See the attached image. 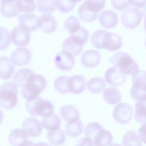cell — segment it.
Returning <instances> with one entry per match:
<instances>
[{"label":"cell","mask_w":146,"mask_h":146,"mask_svg":"<svg viewBox=\"0 0 146 146\" xmlns=\"http://www.w3.org/2000/svg\"><path fill=\"white\" fill-rule=\"evenodd\" d=\"M130 0H111V5L117 10H123L130 5Z\"/></svg>","instance_id":"43"},{"label":"cell","mask_w":146,"mask_h":146,"mask_svg":"<svg viewBox=\"0 0 146 146\" xmlns=\"http://www.w3.org/2000/svg\"><path fill=\"white\" fill-rule=\"evenodd\" d=\"M110 62L125 75H133L139 70L137 64L127 53L118 52L110 58Z\"/></svg>","instance_id":"3"},{"label":"cell","mask_w":146,"mask_h":146,"mask_svg":"<svg viewBox=\"0 0 146 146\" xmlns=\"http://www.w3.org/2000/svg\"><path fill=\"white\" fill-rule=\"evenodd\" d=\"M47 137L48 141L54 145H60L64 143L66 137L64 131L60 128L48 129Z\"/></svg>","instance_id":"25"},{"label":"cell","mask_w":146,"mask_h":146,"mask_svg":"<svg viewBox=\"0 0 146 146\" xmlns=\"http://www.w3.org/2000/svg\"><path fill=\"white\" fill-rule=\"evenodd\" d=\"M83 125L79 120L69 121L66 125L65 131L66 133L70 137H76L79 136L83 132Z\"/></svg>","instance_id":"27"},{"label":"cell","mask_w":146,"mask_h":146,"mask_svg":"<svg viewBox=\"0 0 146 146\" xmlns=\"http://www.w3.org/2000/svg\"><path fill=\"white\" fill-rule=\"evenodd\" d=\"M130 3L135 7L143 8L145 6L146 0H130Z\"/></svg>","instance_id":"45"},{"label":"cell","mask_w":146,"mask_h":146,"mask_svg":"<svg viewBox=\"0 0 146 146\" xmlns=\"http://www.w3.org/2000/svg\"><path fill=\"white\" fill-rule=\"evenodd\" d=\"M70 35L75 37L84 44L88 40L89 36L88 31L84 27L80 26L76 32L70 34Z\"/></svg>","instance_id":"42"},{"label":"cell","mask_w":146,"mask_h":146,"mask_svg":"<svg viewBox=\"0 0 146 146\" xmlns=\"http://www.w3.org/2000/svg\"><path fill=\"white\" fill-rule=\"evenodd\" d=\"M22 129L30 137H37L42 131L41 123L33 117H27L23 121Z\"/></svg>","instance_id":"11"},{"label":"cell","mask_w":146,"mask_h":146,"mask_svg":"<svg viewBox=\"0 0 146 146\" xmlns=\"http://www.w3.org/2000/svg\"><path fill=\"white\" fill-rule=\"evenodd\" d=\"M46 85V80L42 75L33 73L22 86V95L26 100L34 99L44 90Z\"/></svg>","instance_id":"2"},{"label":"cell","mask_w":146,"mask_h":146,"mask_svg":"<svg viewBox=\"0 0 146 146\" xmlns=\"http://www.w3.org/2000/svg\"><path fill=\"white\" fill-rule=\"evenodd\" d=\"M54 62L59 69L63 71H69L74 66L75 59L72 54L63 50L56 54Z\"/></svg>","instance_id":"9"},{"label":"cell","mask_w":146,"mask_h":146,"mask_svg":"<svg viewBox=\"0 0 146 146\" xmlns=\"http://www.w3.org/2000/svg\"><path fill=\"white\" fill-rule=\"evenodd\" d=\"M102 128H103V126L98 123L93 122L89 123L85 128V136L90 138L92 140V139L94 138L96 133Z\"/></svg>","instance_id":"40"},{"label":"cell","mask_w":146,"mask_h":146,"mask_svg":"<svg viewBox=\"0 0 146 146\" xmlns=\"http://www.w3.org/2000/svg\"><path fill=\"white\" fill-rule=\"evenodd\" d=\"M135 119L138 123H145V100L137 101L135 105Z\"/></svg>","instance_id":"29"},{"label":"cell","mask_w":146,"mask_h":146,"mask_svg":"<svg viewBox=\"0 0 146 146\" xmlns=\"http://www.w3.org/2000/svg\"><path fill=\"white\" fill-rule=\"evenodd\" d=\"M139 132V139L141 141L145 143V123H143V124L140 127L138 130Z\"/></svg>","instance_id":"44"},{"label":"cell","mask_w":146,"mask_h":146,"mask_svg":"<svg viewBox=\"0 0 146 146\" xmlns=\"http://www.w3.org/2000/svg\"><path fill=\"white\" fill-rule=\"evenodd\" d=\"M64 27L70 34H72L76 32L80 27L79 21L76 17L70 16L65 20Z\"/></svg>","instance_id":"37"},{"label":"cell","mask_w":146,"mask_h":146,"mask_svg":"<svg viewBox=\"0 0 146 146\" xmlns=\"http://www.w3.org/2000/svg\"><path fill=\"white\" fill-rule=\"evenodd\" d=\"M18 5L20 11L26 13L33 12L36 7L34 1L29 0H18Z\"/></svg>","instance_id":"39"},{"label":"cell","mask_w":146,"mask_h":146,"mask_svg":"<svg viewBox=\"0 0 146 146\" xmlns=\"http://www.w3.org/2000/svg\"><path fill=\"white\" fill-rule=\"evenodd\" d=\"M78 145H93V141L92 139L89 137H85L80 140L77 143Z\"/></svg>","instance_id":"46"},{"label":"cell","mask_w":146,"mask_h":146,"mask_svg":"<svg viewBox=\"0 0 146 146\" xmlns=\"http://www.w3.org/2000/svg\"><path fill=\"white\" fill-rule=\"evenodd\" d=\"M34 72L28 68H22L18 70L14 75L13 79L19 86H22L29 76Z\"/></svg>","instance_id":"32"},{"label":"cell","mask_w":146,"mask_h":146,"mask_svg":"<svg viewBox=\"0 0 146 146\" xmlns=\"http://www.w3.org/2000/svg\"><path fill=\"white\" fill-rule=\"evenodd\" d=\"M38 27L44 33H51L56 30L57 23L52 16L44 14L39 18Z\"/></svg>","instance_id":"21"},{"label":"cell","mask_w":146,"mask_h":146,"mask_svg":"<svg viewBox=\"0 0 146 146\" xmlns=\"http://www.w3.org/2000/svg\"><path fill=\"white\" fill-rule=\"evenodd\" d=\"M13 43L18 46H25L29 44L30 40L29 32L20 26L14 27L11 34Z\"/></svg>","instance_id":"12"},{"label":"cell","mask_w":146,"mask_h":146,"mask_svg":"<svg viewBox=\"0 0 146 146\" xmlns=\"http://www.w3.org/2000/svg\"><path fill=\"white\" fill-rule=\"evenodd\" d=\"M38 8L40 13L51 14L55 9V0H38Z\"/></svg>","instance_id":"34"},{"label":"cell","mask_w":146,"mask_h":146,"mask_svg":"<svg viewBox=\"0 0 146 146\" xmlns=\"http://www.w3.org/2000/svg\"><path fill=\"white\" fill-rule=\"evenodd\" d=\"M26 110L31 115L48 117L54 113V107L51 102L37 97L26 102Z\"/></svg>","instance_id":"4"},{"label":"cell","mask_w":146,"mask_h":146,"mask_svg":"<svg viewBox=\"0 0 146 146\" xmlns=\"http://www.w3.org/2000/svg\"><path fill=\"white\" fill-rule=\"evenodd\" d=\"M61 121L60 117L55 114H52L48 117H43L42 120L41 124L44 129H54L59 127Z\"/></svg>","instance_id":"30"},{"label":"cell","mask_w":146,"mask_h":146,"mask_svg":"<svg viewBox=\"0 0 146 146\" xmlns=\"http://www.w3.org/2000/svg\"><path fill=\"white\" fill-rule=\"evenodd\" d=\"M18 88L16 83L8 82L0 87V105L6 110L14 108L17 103Z\"/></svg>","instance_id":"5"},{"label":"cell","mask_w":146,"mask_h":146,"mask_svg":"<svg viewBox=\"0 0 146 146\" xmlns=\"http://www.w3.org/2000/svg\"><path fill=\"white\" fill-rule=\"evenodd\" d=\"M39 18L34 14H22L19 16V26L28 31H33L38 27Z\"/></svg>","instance_id":"17"},{"label":"cell","mask_w":146,"mask_h":146,"mask_svg":"<svg viewBox=\"0 0 146 146\" xmlns=\"http://www.w3.org/2000/svg\"><path fill=\"white\" fill-rule=\"evenodd\" d=\"M31 58V52L26 48L15 49L11 54L12 62L16 66H22L29 63Z\"/></svg>","instance_id":"13"},{"label":"cell","mask_w":146,"mask_h":146,"mask_svg":"<svg viewBox=\"0 0 146 146\" xmlns=\"http://www.w3.org/2000/svg\"><path fill=\"white\" fill-rule=\"evenodd\" d=\"M29 1H34V0H29Z\"/></svg>","instance_id":"49"},{"label":"cell","mask_w":146,"mask_h":146,"mask_svg":"<svg viewBox=\"0 0 146 146\" xmlns=\"http://www.w3.org/2000/svg\"><path fill=\"white\" fill-rule=\"evenodd\" d=\"M78 14L80 19L82 21L87 23L95 21L98 15V13H92L88 10L87 9L85 8L83 4L80 5V6L79 7Z\"/></svg>","instance_id":"33"},{"label":"cell","mask_w":146,"mask_h":146,"mask_svg":"<svg viewBox=\"0 0 146 146\" xmlns=\"http://www.w3.org/2000/svg\"><path fill=\"white\" fill-rule=\"evenodd\" d=\"M10 35L8 30L0 27V50L5 49L10 43Z\"/></svg>","instance_id":"41"},{"label":"cell","mask_w":146,"mask_h":146,"mask_svg":"<svg viewBox=\"0 0 146 146\" xmlns=\"http://www.w3.org/2000/svg\"><path fill=\"white\" fill-rule=\"evenodd\" d=\"M72 1H73L74 2H75V3H77V2H80V1H81L82 0H71Z\"/></svg>","instance_id":"48"},{"label":"cell","mask_w":146,"mask_h":146,"mask_svg":"<svg viewBox=\"0 0 146 146\" xmlns=\"http://www.w3.org/2000/svg\"><path fill=\"white\" fill-rule=\"evenodd\" d=\"M2 120H3V113L1 111V110L0 109V124L2 121Z\"/></svg>","instance_id":"47"},{"label":"cell","mask_w":146,"mask_h":146,"mask_svg":"<svg viewBox=\"0 0 146 146\" xmlns=\"http://www.w3.org/2000/svg\"><path fill=\"white\" fill-rule=\"evenodd\" d=\"M131 96L136 101L146 99V73L145 70H139L132 75Z\"/></svg>","instance_id":"6"},{"label":"cell","mask_w":146,"mask_h":146,"mask_svg":"<svg viewBox=\"0 0 146 146\" xmlns=\"http://www.w3.org/2000/svg\"><path fill=\"white\" fill-rule=\"evenodd\" d=\"M143 13L136 8H129L122 13L121 21L127 29H134L141 23Z\"/></svg>","instance_id":"7"},{"label":"cell","mask_w":146,"mask_h":146,"mask_svg":"<svg viewBox=\"0 0 146 146\" xmlns=\"http://www.w3.org/2000/svg\"><path fill=\"white\" fill-rule=\"evenodd\" d=\"M82 4L88 10L98 13L104 8L106 0H85Z\"/></svg>","instance_id":"31"},{"label":"cell","mask_w":146,"mask_h":146,"mask_svg":"<svg viewBox=\"0 0 146 146\" xmlns=\"http://www.w3.org/2000/svg\"><path fill=\"white\" fill-rule=\"evenodd\" d=\"M68 78L66 76H61L56 79L54 82V87L56 91L62 94L68 92L67 88Z\"/></svg>","instance_id":"38"},{"label":"cell","mask_w":146,"mask_h":146,"mask_svg":"<svg viewBox=\"0 0 146 146\" xmlns=\"http://www.w3.org/2000/svg\"><path fill=\"white\" fill-rule=\"evenodd\" d=\"M15 68L11 60L6 56H0V78L9 79L14 72Z\"/></svg>","instance_id":"22"},{"label":"cell","mask_w":146,"mask_h":146,"mask_svg":"<svg viewBox=\"0 0 146 146\" xmlns=\"http://www.w3.org/2000/svg\"><path fill=\"white\" fill-rule=\"evenodd\" d=\"M113 138L111 133L107 130L102 128L92 139L95 145H109L112 142Z\"/></svg>","instance_id":"24"},{"label":"cell","mask_w":146,"mask_h":146,"mask_svg":"<svg viewBox=\"0 0 146 146\" xmlns=\"http://www.w3.org/2000/svg\"><path fill=\"white\" fill-rule=\"evenodd\" d=\"M117 22V15L113 11L106 10L99 15V22L104 28L112 29L116 26Z\"/></svg>","instance_id":"19"},{"label":"cell","mask_w":146,"mask_h":146,"mask_svg":"<svg viewBox=\"0 0 146 146\" xmlns=\"http://www.w3.org/2000/svg\"><path fill=\"white\" fill-rule=\"evenodd\" d=\"M84 43L70 35L66 38L62 44V50L67 51L75 56L78 55L83 48Z\"/></svg>","instance_id":"15"},{"label":"cell","mask_w":146,"mask_h":146,"mask_svg":"<svg viewBox=\"0 0 146 146\" xmlns=\"http://www.w3.org/2000/svg\"><path fill=\"white\" fill-rule=\"evenodd\" d=\"M0 1H3V0H0Z\"/></svg>","instance_id":"50"},{"label":"cell","mask_w":146,"mask_h":146,"mask_svg":"<svg viewBox=\"0 0 146 146\" xmlns=\"http://www.w3.org/2000/svg\"><path fill=\"white\" fill-rule=\"evenodd\" d=\"M18 0H3L1 1V13L5 17H14L21 11L18 5Z\"/></svg>","instance_id":"18"},{"label":"cell","mask_w":146,"mask_h":146,"mask_svg":"<svg viewBox=\"0 0 146 146\" xmlns=\"http://www.w3.org/2000/svg\"><path fill=\"white\" fill-rule=\"evenodd\" d=\"M104 78L106 82L110 86H119L125 82L126 75L114 66L106 70L104 74Z\"/></svg>","instance_id":"10"},{"label":"cell","mask_w":146,"mask_h":146,"mask_svg":"<svg viewBox=\"0 0 146 146\" xmlns=\"http://www.w3.org/2000/svg\"><path fill=\"white\" fill-rule=\"evenodd\" d=\"M28 135L22 129L16 128L13 129L9 136V140L10 143L13 145H34L31 141H28Z\"/></svg>","instance_id":"16"},{"label":"cell","mask_w":146,"mask_h":146,"mask_svg":"<svg viewBox=\"0 0 146 146\" xmlns=\"http://www.w3.org/2000/svg\"><path fill=\"white\" fill-rule=\"evenodd\" d=\"M133 116L132 107L126 103L116 105L113 111L115 120L119 124H125L129 122Z\"/></svg>","instance_id":"8"},{"label":"cell","mask_w":146,"mask_h":146,"mask_svg":"<svg viewBox=\"0 0 146 146\" xmlns=\"http://www.w3.org/2000/svg\"><path fill=\"white\" fill-rule=\"evenodd\" d=\"M59 113L64 120L69 122L79 120L80 113L76 107L72 105H64L59 109Z\"/></svg>","instance_id":"23"},{"label":"cell","mask_w":146,"mask_h":146,"mask_svg":"<svg viewBox=\"0 0 146 146\" xmlns=\"http://www.w3.org/2000/svg\"><path fill=\"white\" fill-rule=\"evenodd\" d=\"M86 87L85 78L79 75H75L68 78L67 88L68 92L73 94L83 92Z\"/></svg>","instance_id":"14"},{"label":"cell","mask_w":146,"mask_h":146,"mask_svg":"<svg viewBox=\"0 0 146 146\" xmlns=\"http://www.w3.org/2000/svg\"><path fill=\"white\" fill-rule=\"evenodd\" d=\"M105 87L106 83L104 80L99 77H95L90 79L87 84L88 90L94 94L100 93L104 90Z\"/></svg>","instance_id":"28"},{"label":"cell","mask_w":146,"mask_h":146,"mask_svg":"<svg viewBox=\"0 0 146 146\" xmlns=\"http://www.w3.org/2000/svg\"><path fill=\"white\" fill-rule=\"evenodd\" d=\"M123 144L124 145L140 146L141 143L135 131H129L123 136Z\"/></svg>","instance_id":"35"},{"label":"cell","mask_w":146,"mask_h":146,"mask_svg":"<svg viewBox=\"0 0 146 146\" xmlns=\"http://www.w3.org/2000/svg\"><path fill=\"white\" fill-rule=\"evenodd\" d=\"M91 42L96 48H105L109 51H114L120 48L122 39L115 33L99 30L92 34Z\"/></svg>","instance_id":"1"},{"label":"cell","mask_w":146,"mask_h":146,"mask_svg":"<svg viewBox=\"0 0 146 146\" xmlns=\"http://www.w3.org/2000/svg\"><path fill=\"white\" fill-rule=\"evenodd\" d=\"M76 3L71 0H55V7L61 12L67 13L75 7Z\"/></svg>","instance_id":"36"},{"label":"cell","mask_w":146,"mask_h":146,"mask_svg":"<svg viewBox=\"0 0 146 146\" xmlns=\"http://www.w3.org/2000/svg\"><path fill=\"white\" fill-rule=\"evenodd\" d=\"M100 61V55L95 50L86 51L81 57L82 63L86 67H95Z\"/></svg>","instance_id":"20"},{"label":"cell","mask_w":146,"mask_h":146,"mask_svg":"<svg viewBox=\"0 0 146 146\" xmlns=\"http://www.w3.org/2000/svg\"><path fill=\"white\" fill-rule=\"evenodd\" d=\"M104 99L110 104H115L121 100V95L120 91L115 88H108L103 91Z\"/></svg>","instance_id":"26"}]
</instances>
